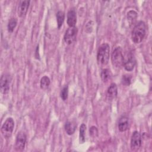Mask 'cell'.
<instances>
[{
    "label": "cell",
    "instance_id": "obj_1",
    "mask_svg": "<svg viewBox=\"0 0 152 152\" xmlns=\"http://www.w3.org/2000/svg\"><path fill=\"white\" fill-rule=\"evenodd\" d=\"M146 25L144 21H140L134 27L131 33V39L134 43L138 44L144 39L146 34Z\"/></svg>",
    "mask_w": 152,
    "mask_h": 152
},
{
    "label": "cell",
    "instance_id": "obj_2",
    "mask_svg": "<svg viewBox=\"0 0 152 152\" xmlns=\"http://www.w3.org/2000/svg\"><path fill=\"white\" fill-rule=\"evenodd\" d=\"M110 55V46L107 43L102 44L97 50V62L102 65H106L108 64Z\"/></svg>",
    "mask_w": 152,
    "mask_h": 152
},
{
    "label": "cell",
    "instance_id": "obj_3",
    "mask_svg": "<svg viewBox=\"0 0 152 152\" xmlns=\"http://www.w3.org/2000/svg\"><path fill=\"white\" fill-rule=\"evenodd\" d=\"M124 57L123 55L122 49L121 47H116L113 49L111 61L113 66L116 68L121 67L124 62Z\"/></svg>",
    "mask_w": 152,
    "mask_h": 152
},
{
    "label": "cell",
    "instance_id": "obj_4",
    "mask_svg": "<svg viewBox=\"0 0 152 152\" xmlns=\"http://www.w3.org/2000/svg\"><path fill=\"white\" fill-rule=\"evenodd\" d=\"M14 127V121L12 118H8L1 126V131L5 138H9L12 133Z\"/></svg>",
    "mask_w": 152,
    "mask_h": 152
},
{
    "label": "cell",
    "instance_id": "obj_5",
    "mask_svg": "<svg viewBox=\"0 0 152 152\" xmlns=\"http://www.w3.org/2000/svg\"><path fill=\"white\" fill-rule=\"evenodd\" d=\"M11 81V77L10 74L4 73L1 77L0 81V90L2 94H7L8 93L10 88V84Z\"/></svg>",
    "mask_w": 152,
    "mask_h": 152
},
{
    "label": "cell",
    "instance_id": "obj_6",
    "mask_svg": "<svg viewBox=\"0 0 152 152\" xmlns=\"http://www.w3.org/2000/svg\"><path fill=\"white\" fill-rule=\"evenodd\" d=\"M27 141V137L23 131H20L15 140V149L17 151H21L24 150Z\"/></svg>",
    "mask_w": 152,
    "mask_h": 152
},
{
    "label": "cell",
    "instance_id": "obj_7",
    "mask_svg": "<svg viewBox=\"0 0 152 152\" xmlns=\"http://www.w3.org/2000/svg\"><path fill=\"white\" fill-rule=\"evenodd\" d=\"M77 33H78V29L76 27H69L66 30L64 36V39L65 42L68 45H70L72 43L76 40Z\"/></svg>",
    "mask_w": 152,
    "mask_h": 152
},
{
    "label": "cell",
    "instance_id": "obj_8",
    "mask_svg": "<svg viewBox=\"0 0 152 152\" xmlns=\"http://www.w3.org/2000/svg\"><path fill=\"white\" fill-rule=\"evenodd\" d=\"M141 145V136L139 132L135 131L132 133L131 140V148L136 151L140 148Z\"/></svg>",
    "mask_w": 152,
    "mask_h": 152
},
{
    "label": "cell",
    "instance_id": "obj_9",
    "mask_svg": "<svg viewBox=\"0 0 152 152\" xmlns=\"http://www.w3.org/2000/svg\"><path fill=\"white\" fill-rule=\"evenodd\" d=\"M136 64L135 59L132 53H129L126 60L124 59L123 66L128 71H131L134 69Z\"/></svg>",
    "mask_w": 152,
    "mask_h": 152
},
{
    "label": "cell",
    "instance_id": "obj_10",
    "mask_svg": "<svg viewBox=\"0 0 152 152\" xmlns=\"http://www.w3.org/2000/svg\"><path fill=\"white\" fill-rule=\"evenodd\" d=\"M29 1H21L18 7V15L19 17H24L28 11L29 7Z\"/></svg>",
    "mask_w": 152,
    "mask_h": 152
},
{
    "label": "cell",
    "instance_id": "obj_11",
    "mask_svg": "<svg viewBox=\"0 0 152 152\" xmlns=\"http://www.w3.org/2000/svg\"><path fill=\"white\" fill-rule=\"evenodd\" d=\"M118 94V87L115 83H112L107 90L106 97L108 100H112L116 97Z\"/></svg>",
    "mask_w": 152,
    "mask_h": 152
},
{
    "label": "cell",
    "instance_id": "obj_12",
    "mask_svg": "<svg viewBox=\"0 0 152 152\" xmlns=\"http://www.w3.org/2000/svg\"><path fill=\"white\" fill-rule=\"evenodd\" d=\"M66 22L69 27H75L77 23V15L74 10H70L68 12Z\"/></svg>",
    "mask_w": 152,
    "mask_h": 152
},
{
    "label": "cell",
    "instance_id": "obj_13",
    "mask_svg": "<svg viewBox=\"0 0 152 152\" xmlns=\"http://www.w3.org/2000/svg\"><path fill=\"white\" fill-rule=\"evenodd\" d=\"M129 126V119L125 116H122L118 122V129L121 132H124L128 129Z\"/></svg>",
    "mask_w": 152,
    "mask_h": 152
},
{
    "label": "cell",
    "instance_id": "obj_14",
    "mask_svg": "<svg viewBox=\"0 0 152 152\" xmlns=\"http://www.w3.org/2000/svg\"><path fill=\"white\" fill-rule=\"evenodd\" d=\"M64 128H65V130L66 134L69 135H71L74 133V132L75 131L76 125L74 123H73L72 122L68 121L66 122Z\"/></svg>",
    "mask_w": 152,
    "mask_h": 152
},
{
    "label": "cell",
    "instance_id": "obj_15",
    "mask_svg": "<svg viewBox=\"0 0 152 152\" xmlns=\"http://www.w3.org/2000/svg\"><path fill=\"white\" fill-rule=\"evenodd\" d=\"M50 83V81L49 78L48 76L45 75L42 77L40 80V88L42 90H46L49 87Z\"/></svg>",
    "mask_w": 152,
    "mask_h": 152
},
{
    "label": "cell",
    "instance_id": "obj_16",
    "mask_svg": "<svg viewBox=\"0 0 152 152\" xmlns=\"http://www.w3.org/2000/svg\"><path fill=\"white\" fill-rule=\"evenodd\" d=\"M64 19H65V14H64V12L62 11H59L56 14L57 25H58V28L59 29L62 27V26L64 23Z\"/></svg>",
    "mask_w": 152,
    "mask_h": 152
},
{
    "label": "cell",
    "instance_id": "obj_17",
    "mask_svg": "<svg viewBox=\"0 0 152 152\" xmlns=\"http://www.w3.org/2000/svg\"><path fill=\"white\" fill-rule=\"evenodd\" d=\"M111 77V73L108 69H104L101 72V78L104 83L107 82Z\"/></svg>",
    "mask_w": 152,
    "mask_h": 152
},
{
    "label": "cell",
    "instance_id": "obj_18",
    "mask_svg": "<svg viewBox=\"0 0 152 152\" xmlns=\"http://www.w3.org/2000/svg\"><path fill=\"white\" fill-rule=\"evenodd\" d=\"M86 130V126L84 124H83L81 125L80 127V135H79V139H80V142L81 144H83L85 142V132Z\"/></svg>",
    "mask_w": 152,
    "mask_h": 152
},
{
    "label": "cell",
    "instance_id": "obj_19",
    "mask_svg": "<svg viewBox=\"0 0 152 152\" xmlns=\"http://www.w3.org/2000/svg\"><path fill=\"white\" fill-rule=\"evenodd\" d=\"M137 18V12L134 10H130L127 13V18L131 24L135 21Z\"/></svg>",
    "mask_w": 152,
    "mask_h": 152
},
{
    "label": "cell",
    "instance_id": "obj_20",
    "mask_svg": "<svg viewBox=\"0 0 152 152\" xmlns=\"http://www.w3.org/2000/svg\"><path fill=\"white\" fill-rule=\"evenodd\" d=\"M17 24V20L15 18H11L8 23V30L10 33L13 32Z\"/></svg>",
    "mask_w": 152,
    "mask_h": 152
},
{
    "label": "cell",
    "instance_id": "obj_21",
    "mask_svg": "<svg viewBox=\"0 0 152 152\" xmlns=\"http://www.w3.org/2000/svg\"><path fill=\"white\" fill-rule=\"evenodd\" d=\"M132 77L130 75H124L122 77V83L125 86H129L131 82Z\"/></svg>",
    "mask_w": 152,
    "mask_h": 152
},
{
    "label": "cell",
    "instance_id": "obj_22",
    "mask_svg": "<svg viewBox=\"0 0 152 152\" xmlns=\"http://www.w3.org/2000/svg\"><path fill=\"white\" fill-rule=\"evenodd\" d=\"M61 97L63 100H66L68 98V86H65L63 87L61 91Z\"/></svg>",
    "mask_w": 152,
    "mask_h": 152
},
{
    "label": "cell",
    "instance_id": "obj_23",
    "mask_svg": "<svg viewBox=\"0 0 152 152\" xmlns=\"http://www.w3.org/2000/svg\"><path fill=\"white\" fill-rule=\"evenodd\" d=\"M97 133H98V131L96 126H93L90 128V135L91 136L96 137L97 135Z\"/></svg>",
    "mask_w": 152,
    "mask_h": 152
}]
</instances>
